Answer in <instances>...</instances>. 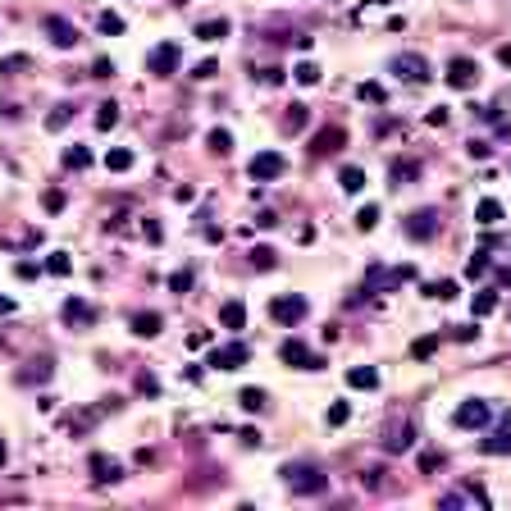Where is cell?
Segmentation results:
<instances>
[{"label": "cell", "instance_id": "6da1fadb", "mask_svg": "<svg viewBox=\"0 0 511 511\" xmlns=\"http://www.w3.org/2000/svg\"><path fill=\"white\" fill-rule=\"evenodd\" d=\"M278 475H283V484L293 488V493H306V498H311V493H324V488H329V475H320L311 461H288Z\"/></svg>", "mask_w": 511, "mask_h": 511}, {"label": "cell", "instance_id": "7a4b0ae2", "mask_svg": "<svg viewBox=\"0 0 511 511\" xmlns=\"http://www.w3.org/2000/svg\"><path fill=\"white\" fill-rule=\"evenodd\" d=\"M178 60H183V46L178 42H160L147 51V73H156V78H169V73H178Z\"/></svg>", "mask_w": 511, "mask_h": 511}, {"label": "cell", "instance_id": "3957f363", "mask_svg": "<svg viewBox=\"0 0 511 511\" xmlns=\"http://www.w3.org/2000/svg\"><path fill=\"white\" fill-rule=\"evenodd\" d=\"M488 416H493V407H488L484 398H466L457 411H452V425H457V429H484Z\"/></svg>", "mask_w": 511, "mask_h": 511}, {"label": "cell", "instance_id": "277c9868", "mask_svg": "<svg viewBox=\"0 0 511 511\" xmlns=\"http://www.w3.org/2000/svg\"><path fill=\"white\" fill-rule=\"evenodd\" d=\"M247 361H252V347L247 343H224L210 352V370H242Z\"/></svg>", "mask_w": 511, "mask_h": 511}, {"label": "cell", "instance_id": "5b68a950", "mask_svg": "<svg viewBox=\"0 0 511 511\" xmlns=\"http://www.w3.org/2000/svg\"><path fill=\"white\" fill-rule=\"evenodd\" d=\"M269 315H274L278 324H288V329H293V324H302V320H306V297H297V293L274 297V302H269Z\"/></svg>", "mask_w": 511, "mask_h": 511}, {"label": "cell", "instance_id": "8992f818", "mask_svg": "<svg viewBox=\"0 0 511 511\" xmlns=\"http://www.w3.org/2000/svg\"><path fill=\"white\" fill-rule=\"evenodd\" d=\"M283 169H288V160L278 156V151H260L252 165H247L252 183H274V178H283Z\"/></svg>", "mask_w": 511, "mask_h": 511}, {"label": "cell", "instance_id": "52a82bcc", "mask_svg": "<svg viewBox=\"0 0 511 511\" xmlns=\"http://www.w3.org/2000/svg\"><path fill=\"white\" fill-rule=\"evenodd\" d=\"M46 37H51V46H55V51H73V46L82 42V37H78V27H73L69 18H60V14H51V18H46Z\"/></svg>", "mask_w": 511, "mask_h": 511}, {"label": "cell", "instance_id": "ba28073f", "mask_svg": "<svg viewBox=\"0 0 511 511\" xmlns=\"http://www.w3.org/2000/svg\"><path fill=\"white\" fill-rule=\"evenodd\" d=\"M448 87H457V92H466V87H475L479 82V64L475 60H466V55H457V60H448Z\"/></svg>", "mask_w": 511, "mask_h": 511}, {"label": "cell", "instance_id": "9c48e42d", "mask_svg": "<svg viewBox=\"0 0 511 511\" xmlns=\"http://www.w3.org/2000/svg\"><path fill=\"white\" fill-rule=\"evenodd\" d=\"M278 356H283L288 365H297V370H324V361L306 352V343H302V338H288L283 347H278Z\"/></svg>", "mask_w": 511, "mask_h": 511}, {"label": "cell", "instance_id": "30bf717a", "mask_svg": "<svg viewBox=\"0 0 511 511\" xmlns=\"http://www.w3.org/2000/svg\"><path fill=\"white\" fill-rule=\"evenodd\" d=\"M393 73L407 78V82H429V60L425 55H398V60H393Z\"/></svg>", "mask_w": 511, "mask_h": 511}, {"label": "cell", "instance_id": "8fae6325", "mask_svg": "<svg viewBox=\"0 0 511 511\" xmlns=\"http://www.w3.org/2000/svg\"><path fill=\"white\" fill-rule=\"evenodd\" d=\"M87 470H92V479H96V484H114V479H123V466H119L114 457H105V452H92Z\"/></svg>", "mask_w": 511, "mask_h": 511}, {"label": "cell", "instance_id": "7c38bea8", "mask_svg": "<svg viewBox=\"0 0 511 511\" xmlns=\"http://www.w3.org/2000/svg\"><path fill=\"white\" fill-rule=\"evenodd\" d=\"M343 142H347V133L338 128V123H333V128H320V133L311 137V156H338Z\"/></svg>", "mask_w": 511, "mask_h": 511}, {"label": "cell", "instance_id": "4fadbf2b", "mask_svg": "<svg viewBox=\"0 0 511 511\" xmlns=\"http://www.w3.org/2000/svg\"><path fill=\"white\" fill-rule=\"evenodd\" d=\"M479 452H484V457H511V416L488 433L484 443H479Z\"/></svg>", "mask_w": 511, "mask_h": 511}, {"label": "cell", "instance_id": "5bb4252c", "mask_svg": "<svg viewBox=\"0 0 511 511\" xmlns=\"http://www.w3.org/2000/svg\"><path fill=\"white\" fill-rule=\"evenodd\" d=\"M407 233L416 238V242H429V238L438 233V215H433V210H416V215L407 219Z\"/></svg>", "mask_w": 511, "mask_h": 511}, {"label": "cell", "instance_id": "9a60e30c", "mask_svg": "<svg viewBox=\"0 0 511 511\" xmlns=\"http://www.w3.org/2000/svg\"><path fill=\"white\" fill-rule=\"evenodd\" d=\"M383 448H388V452H411V448H416V429H411V420L393 425L388 438H383Z\"/></svg>", "mask_w": 511, "mask_h": 511}, {"label": "cell", "instance_id": "2e32d148", "mask_svg": "<svg viewBox=\"0 0 511 511\" xmlns=\"http://www.w3.org/2000/svg\"><path fill=\"white\" fill-rule=\"evenodd\" d=\"M160 329H165V315H160V311H142V315H133V333H137V338H156Z\"/></svg>", "mask_w": 511, "mask_h": 511}, {"label": "cell", "instance_id": "e0dca14e", "mask_svg": "<svg viewBox=\"0 0 511 511\" xmlns=\"http://www.w3.org/2000/svg\"><path fill=\"white\" fill-rule=\"evenodd\" d=\"M219 324H224V329H247V306L242 302H238V297H233V302H224V306H219Z\"/></svg>", "mask_w": 511, "mask_h": 511}, {"label": "cell", "instance_id": "ac0fdd59", "mask_svg": "<svg viewBox=\"0 0 511 511\" xmlns=\"http://www.w3.org/2000/svg\"><path fill=\"white\" fill-rule=\"evenodd\" d=\"M228 32H233V23H228V18H201V23H197V37H201V42H224Z\"/></svg>", "mask_w": 511, "mask_h": 511}, {"label": "cell", "instance_id": "d6986e66", "mask_svg": "<svg viewBox=\"0 0 511 511\" xmlns=\"http://www.w3.org/2000/svg\"><path fill=\"white\" fill-rule=\"evenodd\" d=\"M503 215H507V210H503V201H493V197H484V201L475 206V224H484V228L503 224Z\"/></svg>", "mask_w": 511, "mask_h": 511}, {"label": "cell", "instance_id": "ffe728a7", "mask_svg": "<svg viewBox=\"0 0 511 511\" xmlns=\"http://www.w3.org/2000/svg\"><path fill=\"white\" fill-rule=\"evenodd\" d=\"M347 383H352V388H379V370H374V365H352V370H347Z\"/></svg>", "mask_w": 511, "mask_h": 511}, {"label": "cell", "instance_id": "44dd1931", "mask_svg": "<svg viewBox=\"0 0 511 511\" xmlns=\"http://www.w3.org/2000/svg\"><path fill=\"white\" fill-rule=\"evenodd\" d=\"M64 320H69V324H92L96 311L82 302V297H69V302H64Z\"/></svg>", "mask_w": 511, "mask_h": 511}, {"label": "cell", "instance_id": "7402d4cb", "mask_svg": "<svg viewBox=\"0 0 511 511\" xmlns=\"http://www.w3.org/2000/svg\"><path fill=\"white\" fill-rule=\"evenodd\" d=\"M133 160H137V156H133L128 147H114V151H105V169H110V173H128V169H133Z\"/></svg>", "mask_w": 511, "mask_h": 511}, {"label": "cell", "instance_id": "603a6c76", "mask_svg": "<svg viewBox=\"0 0 511 511\" xmlns=\"http://www.w3.org/2000/svg\"><path fill=\"white\" fill-rule=\"evenodd\" d=\"M498 302H503V288H484V293H475V320H479V315H493Z\"/></svg>", "mask_w": 511, "mask_h": 511}, {"label": "cell", "instance_id": "cb8c5ba5", "mask_svg": "<svg viewBox=\"0 0 511 511\" xmlns=\"http://www.w3.org/2000/svg\"><path fill=\"white\" fill-rule=\"evenodd\" d=\"M338 187H343V192H352V197H356V192L365 187V169H356V165H343V173H338Z\"/></svg>", "mask_w": 511, "mask_h": 511}, {"label": "cell", "instance_id": "d4e9b609", "mask_svg": "<svg viewBox=\"0 0 511 511\" xmlns=\"http://www.w3.org/2000/svg\"><path fill=\"white\" fill-rule=\"evenodd\" d=\"M69 119H73V105H55V110L46 114V133H64Z\"/></svg>", "mask_w": 511, "mask_h": 511}, {"label": "cell", "instance_id": "484cf974", "mask_svg": "<svg viewBox=\"0 0 511 511\" xmlns=\"http://www.w3.org/2000/svg\"><path fill=\"white\" fill-rule=\"evenodd\" d=\"M206 147L215 151V156H228V151H233V133H228V128H210Z\"/></svg>", "mask_w": 511, "mask_h": 511}, {"label": "cell", "instance_id": "4316f807", "mask_svg": "<svg viewBox=\"0 0 511 511\" xmlns=\"http://www.w3.org/2000/svg\"><path fill=\"white\" fill-rule=\"evenodd\" d=\"M416 173H420V165H416V160H398V165L388 169V178H393V187H402V183H411Z\"/></svg>", "mask_w": 511, "mask_h": 511}, {"label": "cell", "instance_id": "83f0119b", "mask_svg": "<svg viewBox=\"0 0 511 511\" xmlns=\"http://www.w3.org/2000/svg\"><path fill=\"white\" fill-rule=\"evenodd\" d=\"M114 123H119V105H114V101L96 105V128H101V133H110Z\"/></svg>", "mask_w": 511, "mask_h": 511}, {"label": "cell", "instance_id": "f1b7e54d", "mask_svg": "<svg viewBox=\"0 0 511 511\" xmlns=\"http://www.w3.org/2000/svg\"><path fill=\"white\" fill-rule=\"evenodd\" d=\"M293 78L302 82V87H315V82H320V64H315V60H302V64L293 69Z\"/></svg>", "mask_w": 511, "mask_h": 511}, {"label": "cell", "instance_id": "f546056e", "mask_svg": "<svg viewBox=\"0 0 511 511\" xmlns=\"http://www.w3.org/2000/svg\"><path fill=\"white\" fill-rule=\"evenodd\" d=\"M488 269H493V260H488V252H475L466 260V278H484Z\"/></svg>", "mask_w": 511, "mask_h": 511}, {"label": "cell", "instance_id": "4dcf8cb0", "mask_svg": "<svg viewBox=\"0 0 511 511\" xmlns=\"http://www.w3.org/2000/svg\"><path fill=\"white\" fill-rule=\"evenodd\" d=\"M433 352H438V333H425V338L411 343V356H416V361H429Z\"/></svg>", "mask_w": 511, "mask_h": 511}, {"label": "cell", "instance_id": "1f68e13d", "mask_svg": "<svg viewBox=\"0 0 511 511\" xmlns=\"http://www.w3.org/2000/svg\"><path fill=\"white\" fill-rule=\"evenodd\" d=\"M374 224H379V206H374V201H365V206L356 210V228H361V233H370Z\"/></svg>", "mask_w": 511, "mask_h": 511}, {"label": "cell", "instance_id": "d6a6232c", "mask_svg": "<svg viewBox=\"0 0 511 511\" xmlns=\"http://www.w3.org/2000/svg\"><path fill=\"white\" fill-rule=\"evenodd\" d=\"M247 256H252L256 269H274V265H278V252H274V247H252Z\"/></svg>", "mask_w": 511, "mask_h": 511}, {"label": "cell", "instance_id": "836d02e7", "mask_svg": "<svg viewBox=\"0 0 511 511\" xmlns=\"http://www.w3.org/2000/svg\"><path fill=\"white\" fill-rule=\"evenodd\" d=\"M238 407H242V411H265V393H260V388H242V393H238Z\"/></svg>", "mask_w": 511, "mask_h": 511}, {"label": "cell", "instance_id": "e575fe53", "mask_svg": "<svg viewBox=\"0 0 511 511\" xmlns=\"http://www.w3.org/2000/svg\"><path fill=\"white\" fill-rule=\"evenodd\" d=\"M46 269H51L55 278H64V274H69V269H73V260H69V252H51V256H46Z\"/></svg>", "mask_w": 511, "mask_h": 511}, {"label": "cell", "instance_id": "d590c367", "mask_svg": "<svg viewBox=\"0 0 511 511\" xmlns=\"http://www.w3.org/2000/svg\"><path fill=\"white\" fill-rule=\"evenodd\" d=\"M425 297H438V302H452V297H457V283H452V278H438V283H425Z\"/></svg>", "mask_w": 511, "mask_h": 511}, {"label": "cell", "instance_id": "8d00e7d4", "mask_svg": "<svg viewBox=\"0 0 511 511\" xmlns=\"http://www.w3.org/2000/svg\"><path fill=\"white\" fill-rule=\"evenodd\" d=\"M252 78H256L260 87H283V78H288V69H278V64H269V69H260V73H252Z\"/></svg>", "mask_w": 511, "mask_h": 511}, {"label": "cell", "instance_id": "74e56055", "mask_svg": "<svg viewBox=\"0 0 511 511\" xmlns=\"http://www.w3.org/2000/svg\"><path fill=\"white\" fill-rule=\"evenodd\" d=\"M32 69V55H5L0 60V73H27Z\"/></svg>", "mask_w": 511, "mask_h": 511}, {"label": "cell", "instance_id": "f35d334b", "mask_svg": "<svg viewBox=\"0 0 511 511\" xmlns=\"http://www.w3.org/2000/svg\"><path fill=\"white\" fill-rule=\"evenodd\" d=\"M96 27H101V32H105V37H119V32H123V18H119V14H114V9H105V14H101V18H96Z\"/></svg>", "mask_w": 511, "mask_h": 511}, {"label": "cell", "instance_id": "ab89813d", "mask_svg": "<svg viewBox=\"0 0 511 511\" xmlns=\"http://www.w3.org/2000/svg\"><path fill=\"white\" fill-rule=\"evenodd\" d=\"M64 165H69V169H87V165H92V151H87V147H69V151H64Z\"/></svg>", "mask_w": 511, "mask_h": 511}, {"label": "cell", "instance_id": "60d3db41", "mask_svg": "<svg viewBox=\"0 0 511 511\" xmlns=\"http://www.w3.org/2000/svg\"><path fill=\"white\" fill-rule=\"evenodd\" d=\"M169 293H192V269H173V274H169Z\"/></svg>", "mask_w": 511, "mask_h": 511}, {"label": "cell", "instance_id": "b9f144b4", "mask_svg": "<svg viewBox=\"0 0 511 511\" xmlns=\"http://www.w3.org/2000/svg\"><path fill=\"white\" fill-rule=\"evenodd\" d=\"M306 119H311V110H306V105H293V110H288V128H293V133H302L306 128Z\"/></svg>", "mask_w": 511, "mask_h": 511}, {"label": "cell", "instance_id": "7bdbcfd3", "mask_svg": "<svg viewBox=\"0 0 511 511\" xmlns=\"http://www.w3.org/2000/svg\"><path fill=\"white\" fill-rule=\"evenodd\" d=\"M324 420H329V425L338 429V425H347V420H352V407H347V402H333V407H329V416H324Z\"/></svg>", "mask_w": 511, "mask_h": 511}, {"label": "cell", "instance_id": "ee69618b", "mask_svg": "<svg viewBox=\"0 0 511 511\" xmlns=\"http://www.w3.org/2000/svg\"><path fill=\"white\" fill-rule=\"evenodd\" d=\"M356 96H361V101L383 105V87H379V82H361V87H356Z\"/></svg>", "mask_w": 511, "mask_h": 511}, {"label": "cell", "instance_id": "f6af8a7d", "mask_svg": "<svg viewBox=\"0 0 511 511\" xmlns=\"http://www.w3.org/2000/svg\"><path fill=\"white\" fill-rule=\"evenodd\" d=\"M215 73H219V64H215V60H201L197 69H192V78H197V82H206V78H215Z\"/></svg>", "mask_w": 511, "mask_h": 511}, {"label": "cell", "instance_id": "bcb514c9", "mask_svg": "<svg viewBox=\"0 0 511 511\" xmlns=\"http://www.w3.org/2000/svg\"><path fill=\"white\" fill-rule=\"evenodd\" d=\"M92 78H114V60H92Z\"/></svg>", "mask_w": 511, "mask_h": 511}, {"label": "cell", "instance_id": "7dc6e473", "mask_svg": "<svg viewBox=\"0 0 511 511\" xmlns=\"http://www.w3.org/2000/svg\"><path fill=\"white\" fill-rule=\"evenodd\" d=\"M142 238H147V242H160V238H165V228H160L156 219H142Z\"/></svg>", "mask_w": 511, "mask_h": 511}, {"label": "cell", "instance_id": "c3c4849f", "mask_svg": "<svg viewBox=\"0 0 511 511\" xmlns=\"http://www.w3.org/2000/svg\"><path fill=\"white\" fill-rule=\"evenodd\" d=\"M425 123L429 128H443V123H448V105H433V110L425 114Z\"/></svg>", "mask_w": 511, "mask_h": 511}, {"label": "cell", "instance_id": "681fc988", "mask_svg": "<svg viewBox=\"0 0 511 511\" xmlns=\"http://www.w3.org/2000/svg\"><path fill=\"white\" fill-rule=\"evenodd\" d=\"M42 201H46V210H51V215H55V210H64V192H60V187H51Z\"/></svg>", "mask_w": 511, "mask_h": 511}, {"label": "cell", "instance_id": "f907efd6", "mask_svg": "<svg viewBox=\"0 0 511 511\" xmlns=\"http://www.w3.org/2000/svg\"><path fill=\"white\" fill-rule=\"evenodd\" d=\"M14 274H18V278H37V260H18Z\"/></svg>", "mask_w": 511, "mask_h": 511}, {"label": "cell", "instance_id": "816d5d0a", "mask_svg": "<svg viewBox=\"0 0 511 511\" xmlns=\"http://www.w3.org/2000/svg\"><path fill=\"white\" fill-rule=\"evenodd\" d=\"M210 343V329H192L187 333V347H206Z\"/></svg>", "mask_w": 511, "mask_h": 511}, {"label": "cell", "instance_id": "f5cc1de1", "mask_svg": "<svg viewBox=\"0 0 511 511\" xmlns=\"http://www.w3.org/2000/svg\"><path fill=\"white\" fill-rule=\"evenodd\" d=\"M493 283H498V288H511V265H498V269H493Z\"/></svg>", "mask_w": 511, "mask_h": 511}, {"label": "cell", "instance_id": "db71d44e", "mask_svg": "<svg viewBox=\"0 0 511 511\" xmlns=\"http://www.w3.org/2000/svg\"><path fill=\"white\" fill-rule=\"evenodd\" d=\"M173 201H178V206H187V201H197V192L183 183V187H173Z\"/></svg>", "mask_w": 511, "mask_h": 511}, {"label": "cell", "instance_id": "11a10c76", "mask_svg": "<svg viewBox=\"0 0 511 511\" xmlns=\"http://www.w3.org/2000/svg\"><path fill=\"white\" fill-rule=\"evenodd\" d=\"M475 333H479L475 324H461V329H452V338H457V343H470V338H475Z\"/></svg>", "mask_w": 511, "mask_h": 511}, {"label": "cell", "instance_id": "9f6ffc18", "mask_svg": "<svg viewBox=\"0 0 511 511\" xmlns=\"http://www.w3.org/2000/svg\"><path fill=\"white\" fill-rule=\"evenodd\" d=\"M274 224H278L274 210H260V215H256V228H274Z\"/></svg>", "mask_w": 511, "mask_h": 511}, {"label": "cell", "instance_id": "6f0895ef", "mask_svg": "<svg viewBox=\"0 0 511 511\" xmlns=\"http://www.w3.org/2000/svg\"><path fill=\"white\" fill-rule=\"evenodd\" d=\"M438 466H443L438 452H425V457H420V470H438Z\"/></svg>", "mask_w": 511, "mask_h": 511}, {"label": "cell", "instance_id": "680465c9", "mask_svg": "<svg viewBox=\"0 0 511 511\" xmlns=\"http://www.w3.org/2000/svg\"><path fill=\"white\" fill-rule=\"evenodd\" d=\"M137 388H142V393H151V398H156V393H160V383L151 379V374H142V379H137Z\"/></svg>", "mask_w": 511, "mask_h": 511}, {"label": "cell", "instance_id": "91938a15", "mask_svg": "<svg viewBox=\"0 0 511 511\" xmlns=\"http://www.w3.org/2000/svg\"><path fill=\"white\" fill-rule=\"evenodd\" d=\"M470 156H475V160H488V142H470Z\"/></svg>", "mask_w": 511, "mask_h": 511}, {"label": "cell", "instance_id": "94428289", "mask_svg": "<svg viewBox=\"0 0 511 511\" xmlns=\"http://www.w3.org/2000/svg\"><path fill=\"white\" fill-rule=\"evenodd\" d=\"M498 60H503L507 69H511V46H498Z\"/></svg>", "mask_w": 511, "mask_h": 511}, {"label": "cell", "instance_id": "6125c7cd", "mask_svg": "<svg viewBox=\"0 0 511 511\" xmlns=\"http://www.w3.org/2000/svg\"><path fill=\"white\" fill-rule=\"evenodd\" d=\"M14 311V302H9V297H0V315H9Z\"/></svg>", "mask_w": 511, "mask_h": 511}, {"label": "cell", "instance_id": "be15d7a7", "mask_svg": "<svg viewBox=\"0 0 511 511\" xmlns=\"http://www.w3.org/2000/svg\"><path fill=\"white\" fill-rule=\"evenodd\" d=\"M5 457H9V452H5V443H0V466H5Z\"/></svg>", "mask_w": 511, "mask_h": 511}, {"label": "cell", "instance_id": "e7e4bbea", "mask_svg": "<svg viewBox=\"0 0 511 511\" xmlns=\"http://www.w3.org/2000/svg\"><path fill=\"white\" fill-rule=\"evenodd\" d=\"M173 5H187V0H173Z\"/></svg>", "mask_w": 511, "mask_h": 511}, {"label": "cell", "instance_id": "03108f58", "mask_svg": "<svg viewBox=\"0 0 511 511\" xmlns=\"http://www.w3.org/2000/svg\"><path fill=\"white\" fill-rule=\"evenodd\" d=\"M507 315H511V311H507Z\"/></svg>", "mask_w": 511, "mask_h": 511}]
</instances>
